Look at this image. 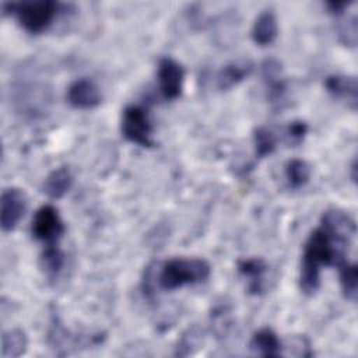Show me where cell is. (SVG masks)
<instances>
[{"label": "cell", "instance_id": "3", "mask_svg": "<svg viewBox=\"0 0 358 358\" xmlns=\"http://www.w3.org/2000/svg\"><path fill=\"white\" fill-rule=\"evenodd\" d=\"M63 7L62 3L53 0L3 3L4 13L15 15L21 27L29 34H41L46 31L63 11Z\"/></svg>", "mask_w": 358, "mask_h": 358}, {"label": "cell", "instance_id": "12", "mask_svg": "<svg viewBox=\"0 0 358 358\" xmlns=\"http://www.w3.org/2000/svg\"><path fill=\"white\" fill-rule=\"evenodd\" d=\"M277 18L271 10H266L255 20L252 27V39L260 46H267L277 38Z\"/></svg>", "mask_w": 358, "mask_h": 358}, {"label": "cell", "instance_id": "20", "mask_svg": "<svg viewBox=\"0 0 358 358\" xmlns=\"http://www.w3.org/2000/svg\"><path fill=\"white\" fill-rule=\"evenodd\" d=\"M41 263L49 277H56L60 273V270L64 264V255L60 250L59 243L45 246L42 256H41Z\"/></svg>", "mask_w": 358, "mask_h": 358}, {"label": "cell", "instance_id": "18", "mask_svg": "<svg viewBox=\"0 0 358 358\" xmlns=\"http://www.w3.org/2000/svg\"><path fill=\"white\" fill-rule=\"evenodd\" d=\"M253 143H255V151L257 158H264L270 155L278 143V137L274 133L273 129L260 126L253 133Z\"/></svg>", "mask_w": 358, "mask_h": 358}, {"label": "cell", "instance_id": "1", "mask_svg": "<svg viewBox=\"0 0 358 358\" xmlns=\"http://www.w3.org/2000/svg\"><path fill=\"white\" fill-rule=\"evenodd\" d=\"M357 232L355 221L340 208H329L320 218V227L309 235L301 263L299 287L312 295L320 284V270L326 266H341L347 260L348 246Z\"/></svg>", "mask_w": 358, "mask_h": 358}, {"label": "cell", "instance_id": "15", "mask_svg": "<svg viewBox=\"0 0 358 358\" xmlns=\"http://www.w3.org/2000/svg\"><path fill=\"white\" fill-rule=\"evenodd\" d=\"M73 186V176L71 172L66 168H57L52 171L45 182H43V192L48 194L50 199H60L63 197Z\"/></svg>", "mask_w": 358, "mask_h": 358}, {"label": "cell", "instance_id": "22", "mask_svg": "<svg viewBox=\"0 0 358 358\" xmlns=\"http://www.w3.org/2000/svg\"><path fill=\"white\" fill-rule=\"evenodd\" d=\"M338 38L344 45L355 46L357 43V20L352 18L338 28Z\"/></svg>", "mask_w": 358, "mask_h": 358}, {"label": "cell", "instance_id": "2", "mask_svg": "<svg viewBox=\"0 0 358 358\" xmlns=\"http://www.w3.org/2000/svg\"><path fill=\"white\" fill-rule=\"evenodd\" d=\"M210 273L211 267L204 259H171L162 266L157 264L155 285L157 288L172 291L185 285L204 282L210 277Z\"/></svg>", "mask_w": 358, "mask_h": 358}, {"label": "cell", "instance_id": "5", "mask_svg": "<svg viewBox=\"0 0 358 358\" xmlns=\"http://www.w3.org/2000/svg\"><path fill=\"white\" fill-rule=\"evenodd\" d=\"M31 231L34 238L43 242L45 246L57 245L64 234V224L57 210L50 204H45L36 210L32 218Z\"/></svg>", "mask_w": 358, "mask_h": 358}, {"label": "cell", "instance_id": "16", "mask_svg": "<svg viewBox=\"0 0 358 358\" xmlns=\"http://www.w3.org/2000/svg\"><path fill=\"white\" fill-rule=\"evenodd\" d=\"M28 347L27 334L20 329L8 330L3 334V358H17L21 357Z\"/></svg>", "mask_w": 358, "mask_h": 358}, {"label": "cell", "instance_id": "11", "mask_svg": "<svg viewBox=\"0 0 358 358\" xmlns=\"http://www.w3.org/2000/svg\"><path fill=\"white\" fill-rule=\"evenodd\" d=\"M238 270L243 278L248 281V291L253 295L263 292L264 274L267 271V264L263 259H245L238 262Z\"/></svg>", "mask_w": 358, "mask_h": 358}, {"label": "cell", "instance_id": "9", "mask_svg": "<svg viewBox=\"0 0 358 358\" xmlns=\"http://www.w3.org/2000/svg\"><path fill=\"white\" fill-rule=\"evenodd\" d=\"M262 74L268 99L271 102H278L285 92V81L281 74L280 62L275 59H266L262 66Z\"/></svg>", "mask_w": 358, "mask_h": 358}, {"label": "cell", "instance_id": "10", "mask_svg": "<svg viewBox=\"0 0 358 358\" xmlns=\"http://www.w3.org/2000/svg\"><path fill=\"white\" fill-rule=\"evenodd\" d=\"M324 87L334 98L347 101L352 109L357 108V80L355 77L333 74L324 80Z\"/></svg>", "mask_w": 358, "mask_h": 358}, {"label": "cell", "instance_id": "4", "mask_svg": "<svg viewBox=\"0 0 358 358\" xmlns=\"http://www.w3.org/2000/svg\"><path fill=\"white\" fill-rule=\"evenodd\" d=\"M122 133L133 144L144 148L152 147V124L148 110L140 105L127 106L122 116Z\"/></svg>", "mask_w": 358, "mask_h": 358}, {"label": "cell", "instance_id": "17", "mask_svg": "<svg viewBox=\"0 0 358 358\" xmlns=\"http://www.w3.org/2000/svg\"><path fill=\"white\" fill-rule=\"evenodd\" d=\"M310 178V166L303 159H291L285 165V179L292 189H299L308 183Z\"/></svg>", "mask_w": 358, "mask_h": 358}, {"label": "cell", "instance_id": "23", "mask_svg": "<svg viewBox=\"0 0 358 358\" xmlns=\"http://www.w3.org/2000/svg\"><path fill=\"white\" fill-rule=\"evenodd\" d=\"M348 6H350V3H345V1H329V3H326V7H327L329 13L333 14V15H341Z\"/></svg>", "mask_w": 358, "mask_h": 358}, {"label": "cell", "instance_id": "14", "mask_svg": "<svg viewBox=\"0 0 358 358\" xmlns=\"http://www.w3.org/2000/svg\"><path fill=\"white\" fill-rule=\"evenodd\" d=\"M250 348L262 357H278L281 355V340L268 327L257 330L250 340Z\"/></svg>", "mask_w": 358, "mask_h": 358}, {"label": "cell", "instance_id": "6", "mask_svg": "<svg viewBox=\"0 0 358 358\" xmlns=\"http://www.w3.org/2000/svg\"><path fill=\"white\" fill-rule=\"evenodd\" d=\"M27 194L18 187H7L1 193L0 222L4 232L13 231L27 210Z\"/></svg>", "mask_w": 358, "mask_h": 358}, {"label": "cell", "instance_id": "21", "mask_svg": "<svg viewBox=\"0 0 358 358\" xmlns=\"http://www.w3.org/2000/svg\"><path fill=\"white\" fill-rule=\"evenodd\" d=\"M308 133V124L302 120H294L287 127V140L291 145H298Z\"/></svg>", "mask_w": 358, "mask_h": 358}, {"label": "cell", "instance_id": "13", "mask_svg": "<svg viewBox=\"0 0 358 358\" xmlns=\"http://www.w3.org/2000/svg\"><path fill=\"white\" fill-rule=\"evenodd\" d=\"M253 70V64L248 60L232 62L222 67L217 76V87L222 91L232 88L243 81Z\"/></svg>", "mask_w": 358, "mask_h": 358}, {"label": "cell", "instance_id": "7", "mask_svg": "<svg viewBox=\"0 0 358 358\" xmlns=\"http://www.w3.org/2000/svg\"><path fill=\"white\" fill-rule=\"evenodd\" d=\"M158 84L159 91L166 99H176L182 94L183 81H185V70L183 67L171 57H164L158 64Z\"/></svg>", "mask_w": 358, "mask_h": 358}, {"label": "cell", "instance_id": "8", "mask_svg": "<svg viewBox=\"0 0 358 358\" xmlns=\"http://www.w3.org/2000/svg\"><path fill=\"white\" fill-rule=\"evenodd\" d=\"M101 99L98 85L90 78H78L67 90V101L77 109H92L101 103Z\"/></svg>", "mask_w": 358, "mask_h": 358}, {"label": "cell", "instance_id": "19", "mask_svg": "<svg viewBox=\"0 0 358 358\" xmlns=\"http://www.w3.org/2000/svg\"><path fill=\"white\" fill-rule=\"evenodd\" d=\"M340 268V284L343 294L351 302L357 301L358 292V270L355 263H348L347 260L338 266Z\"/></svg>", "mask_w": 358, "mask_h": 358}]
</instances>
